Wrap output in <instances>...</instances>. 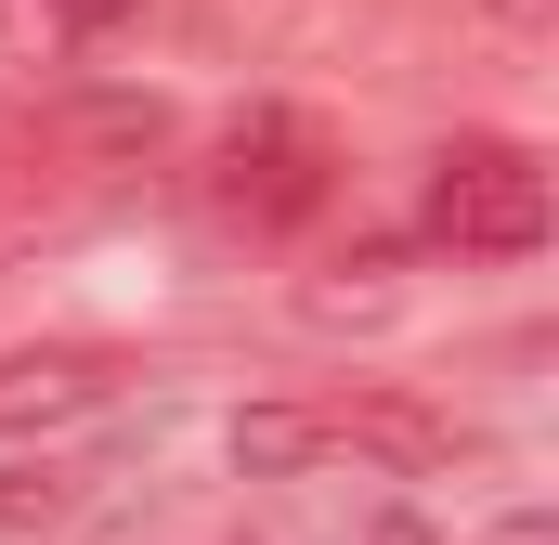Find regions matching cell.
Instances as JSON below:
<instances>
[{"mask_svg":"<svg viewBox=\"0 0 559 545\" xmlns=\"http://www.w3.org/2000/svg\"><path fill=\"white\" fill-rule=\"evenodd\" d=\"M131 390V351H0V441L26 428H79Z\"/></svg>","mask_w":559,"mask_h":545,"instance_id":"4","label":"cell"},{"mask_svg":"<svg viewBox=\"0 0 559 545\" xmlns=\"http://www.w3.org/2000/svg\"><path fill=\"white\" fill-rule=\"evenodd\" d=\"M52 13H66V26H131L143 0H52Z\"/></svg>","mask_w":559,"mask_h":545,"instance_id":"6","label":"cell"},{"mask_svg":"<svg viewBox=\"0 0 559 545\" xmlns=\"http://www.w3.org/2000/svg\"><path fill=\"white\" fill-rule=\"evenodd\" d=\"M455 428L391 390H325V403H248L235 415V468L248 481H299V468H442Z\"/></svg>","mask_w":559,"mask_h":545,"instance_id":"1","label":"cell"},{"mask_svg":"<svg viewBox=\"0 0 559 545\" xmlns=\"http://www.w3.org/2000/svg\"><path fill=\"white\" fill-rule=\"evenodd\" d=\"M547 13H559V0H495V26H508V39H547Z\"/></svg>","mask_w":559,"mask_h":545,"instance_id":"5","label":"cell"},{"mask_svg":"<svg viewBox=\"0 0 559 545\" xmlns=\"http://www.w3.org/2000/svg\"><path fill=\"white\" fill-rule=\"evenodd\" d=\"M429 247L455 261H534L547 247V156L508 131H455L429 156Z\"/></svg>","mask_w":559,"mask_h":545,"instance_id":"2","label":"cell"},{"mask_svg":"<svg viewBox=\"0 0 559 545\" xmlns=\"http://www.w3.org/2000/svg\"><path fill=\"white\" fill-rule=\"evenodd\" d=\"M325 195H338V131H325V118H299V105H248L235 131L209 143V208H222V221H248V234L312 221Z\"/></svg>","mask_w":559,"mask_h":545,"instance_id":"3","label":"cell"}]
</instances>
